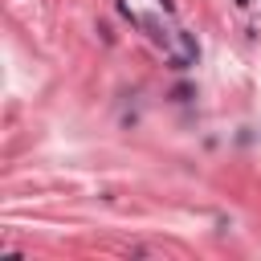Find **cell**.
Masks as SVG:
<instances>
[{"label": "cell", "instance_id": "6da1fadb", "mask_svg": "<svg viewBox=\"0 0 261 261\" xmlns=\"http://www.w3.org/2000/svg\"><path fill=\"white\" fill-rule=\"evenodd\" d=\"M179 45H184V53H188L192 61L200 57V45H196V37H192V33H179Z\"/></svg>", "mask_w": 261, "mask_h": 261}]
</instances>
